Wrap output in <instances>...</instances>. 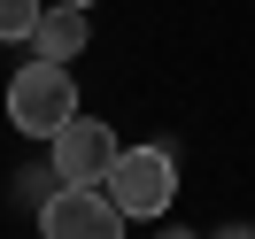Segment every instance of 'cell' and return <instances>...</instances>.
Listing matches in <instances>:
<instances>
[{"label":"cell","mask_w":255,"mask_h":239,"mask_svg":"<svg viewBox=\"0 0 255 239\" xmlns=\"http://www.w3.org/2000/svg\"><path fill=\"white\" fill-rule=\"evenodd\" d=\"M162 239H201V232H162Z\"/></svg>","instance_id":"obj_10"},{"label":"cell","mask_w":255,"mask_h":239,"mask_svg":"<svg viewBox=\"0 0 255 239\" xmlns=\"http://www.w3.org/2000/svg\"><path fill=\"white\" fill-rule=\"evenodd\" d=\"M39 239H124V216L109 208L101 185H62L39 208Z\"/></svg>","instance_id":"obj_4"},{"label":"cell","mask_w":255,"mask_h":239,"mask_svg":"<svg viewBox=\"0 0 255 239\" xmlns=\"http://www.w3.org/2000/svg\"><path fill=\"white\" fill-rule=\"evenodd\" d=\"M224 239H255V232H240V224H232V232H224Z\"/></svg>","instance_id":"obj_9"},{"label":"cell","mask_w":255,"mask_h":239,"mask_svg":"<svg viewBox=\"0 0 255 239\" xmlns=\"http://www.w3.org/2000/svg\"><path fill=\"white\" fill-rule=\"evenodd\" d=\"M101 193H109V208L124 224H155L162 208L178 201V162H170V147H124V155H116V170L101 177Z\"/></svg>","instance_id":"obj_1"},{"label":"cell","mask_w":255,"mask_h":239,"mask_svg":"<svg viewBox=\"0 0 255 239\" xmlns=\"http://www.w3.org/2000/svg\"><path fill=\"white\" fill-rule=\"evenodd\" d=\"M85 39H93V23H85V8H47L39 16V31H31V47H39V62H78L85 54Z\"/></svg>","instance_id":"obj_5"},{"label":"cell","mask_w":255,"mask_h":239,"mask_svg":"<svg viewBox=\"0 0 255 239\" xmlns=\"http://www.w3.org/2000/svg\"><path fill=\"white\" fill-rule=\"evenodd\" d=\"M70 116H78V85H70L62 62H23L8 78V124L23 139H54Z\"/></svg>","instance_id":"obj_2"},{"label":"cell","mask_w":255,"mask_h":239,"mask_svg":"<svg viewBox=\"0 0 255 239\" xmlns=\"http://www.w3.org/2000/svg\"><path fill=\"white\" fill-rule=\"evenodd\" d=\"M39 16H47V0H0V39H8V47H16V39H31Z\"/></svg>","instance_id":"obj_6"},{"label":"cell","mask_w":255,"mask_h":239,"mask_svg":"<svg viewBox=\"0 0 255 239\" xmlns=\"http://www.w3.org/2000/svg\"><path fill=\"white\" fill-rule=\"evenodd\" d=\"M47 8H93V0H47Z\"/></svg>","instance_id":"obj_8"},{"label":"cell","mask_w":255,"mask_h":239,"mask_svg":"<svg viewBox=\"0 0 255 239\" xmlns=\"http://www.w3.org/2000/svg\"><path fill=\"white\" fill-rule=\"evenodd\" d=\"M54 193H62V177H54V162H39V170H16V201H31V208H47Z\"/></svg>","instance_id":"obj_7"},{"label":"cell","mask_w":255,"mask_h":239,"mask_svg":"<svg viewBox=\"0 0 255 239\" xmlns=\"http://www.w3.org/2000/svg\"><path fill=\"white\" fill-rule=\"evenodd\" d=\"M116 155H124V147H116V131L93 124V116H70V124L47 139V162H54V177H62V185H101V177L116 170Z\"/></svg>","instance_id":"obj_3"}]
</instances>
